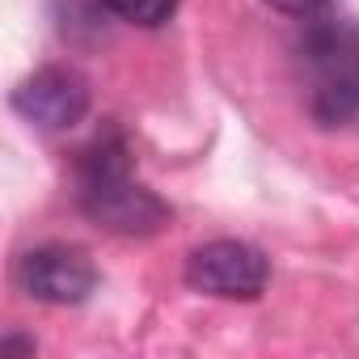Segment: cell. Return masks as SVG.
Masks as SVG:
<instances>
[{
  "instance_id": "1",
  "label": "cell",
  "mask_w": 359,
  "mask_h": 359,
  "mask_svg": "<svg viewBox=\"0 0 359 359\" xmlns=\"http://www.w3.org/2000/svg\"><path fill=\"white\" fill-rule=\"evenodd\" d=\"M76 203L81 212L118 233V237H152L169 224V203L135 182L131 148L118 131L97 135L76 156Z\"/></svg>"
},
{
  "instance_id": "2",
  "label": "cell",
  "mask_w": 359,
  "mask_h": 359,
  "mask_svg": "<svg viewBox=\"0 0 359 359\" xmlns=\"http://www.w3.org/2000/svg\"><path fill=\"white\" fill-rule=\"evenodd\" d=\"M304 110L317 127L359 123V30L342 18H309L296 39Z\"/></svg>"
},
{
  "instance_id": "3",
  "label": "cell",
  "mask_w": 359,
  "mask_h": 359,
  "mask_svg": "<svg viewBox=\"0 0 359 359\" xmlns=\"http://www.w3.org/2000/svg\"><path fill=\"white\" fill-rule=\"evenodd\" d=\"M187 283L220 300H258L271 283V258L250 241H208L191 250Z\"/></svg>"
},
{
  "instance_id": "4",
  "label": "cell",
  "mask_w": 359,
  "mask_h": 359,
  "mask_svg": "<svg viewBox=\"0 0 359 359\" xmlns=\"http://www.w3.org/2000/svg\"><path fill=\"white\" fill-rule=\"evenodd\" d=\"M13 110L39 131H72L89 114V81L76 68L47 64L26 81H18Z\"/></svg>"
},
{
  "instance_id": "5",
  "label": "cell",
  "mask_w": 359,
  "mask_h": 359,
  "mask_svg": "<svg viewBox=\"0 0 359 359\" xmlns=\"http://www.w3.org/2000/svg\"><path fill=\"white\" fill-rule=\"evenodd\" d=\"M18 287L43 304H81L97 287V266L76 245H39L22 254Z\"/></svg>"
},
{
  "instance_id": "6",
  "label": "cell",
  "mask_w": 359,
  "mask_h": 359,
  "mask_svg": "<svg viewBox=\"0 0 359 359\" xmlns=\"http://www.w3.org/2000/svg\"><path fill=\"white\" fill-rule=\"evenodd\" d=\"M106 13H114L118 22H131V26H144V30H156L173 18L177 0H102Z\"/></svg>"
},
{
  "instance_id": "7",
  "label": "cell",
  "mask_w": 359,
  "mask_h": 359,
  "mask_svg": "<svg viewBox=\"0 0 359 359\" xmlns=\"http://www.w3.org/2000/svg\"><path fill=\"white\" fill-rule=\"evenodd\" d=\"M266 5L283 18H296V22H309V18H321L330 9V0H266Z\"/></svg>"
},
{
  "instance_id": "8",
  "label": "cell",
  "mask_w": 359,
  "mask_h": 359,
  "mask_svg": "<svg viewBox=\"0 0 359 359\" xmlns=\"http://www.w3.org/2000/svg\"><path fill=\"white\" fill-rule=\"evenodd\" d=\"M0 351H5V355H13V351L34 355V338H5V342H0Z\"/></svg>"
}]
</instances>
